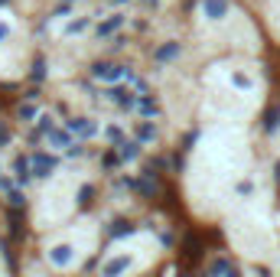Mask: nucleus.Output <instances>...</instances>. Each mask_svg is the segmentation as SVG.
<instances>
[{
	"mask_svg": "<svg viewBox=\"0 0 280 277\" xmlns=\"http://www.w3.org/2000/svg\"><path fill=\"white\" fill-rule=\"evenodd\" d=\"M52 127H56V121H52V114H39V117H36V130H39V134H43V137L49 134Z\"/></svg>",
	"mask_w": 280,
	"mask_h": 277,
	"instance_id": "aec40b11",
	"label": "nucleus"
},
{
	"mask_svg": "<svg viewBox=\"0 0 280 277\" xmlns=\"http://www.w3.org/2000/svg\"><path fill=\"white\" fill-rule=\"evenodd\" d=\"M127 267H131V261H127V258H111L105 267H101V277H121Z\"/></svg>",
	"mask_w": 280,
	"mask_h": 277,
	"instance_id": "9d476101",
	"label": "nucleus"
},
{
	"mask_svg": "<svg viewBox=\"0 0 280 277\" xmlns=\"http://www.w3.org/2000/svg\"><path fill=\"white\" fill-rule=\"evenodd\" d=\"M72 258H75V254H72V248H69V245H59V248H52V251H49V261H52L56 267L72 264Z\"/></svg>",
	"mask_w": 280,
	"mask_h": 277,
	"instance_id": "f8f14e48",
	"label": "nucleus"
},
{
	"mask_svg": "<svg viewBox=\"0 0 280 277\" xmlns=\"http://www.w3.org/2000/svg\"><path fill=\"white\" fill-rule=\"evenodd\" d=\"M13 186H17V179H7V176H0V189H4V192H10Z\"/></svg>",
	"mask_w": 280,
	"mask_h": 277,
	"instance_id": "a878e982",
	"label": "nucleus"
},
{
	"mask_svg": "<svg viewBox=\"0 0 280 277\" xmlns=\"http://www.w3.org/2000/svg\"><path fill=\"white\" fill-rule=\"evenodd\" d=\"M7 36H10V26H7V23H0V39H7Z\"/></svg>",
	"mask_w": 280,
	"mask_h": 277,
	"instance_id": "cd10ccee",
	"label": "nucleus"
},
{
	"mask_svg": "<svg viewBox=\"0 0 280 277\" xmlns=\"http://www.w3.org/2000/svg\"><path fill=\"white\" fill-rule=\"evenodd\" d=\"M124 20H127V17H121V13H111V17H108L105 23H98V30H95V33H98V39H105V36H111V33H118Z\"/></svg>",
	"mask_w": 280,
	"mask_h": 277,
	"instance_id": "6e6552de",
	"label": "nucleus"
},
{
	"mask_svg": "<svg viewBox=\"0 0 280 277\" xmlns=\"http://www.w3.org/2000/svg\"><path fill=\"white\" fill-rule=\"evenodd\" d=\"M0 176H4V173H0Z\"/></svg>",
	"mask_w": 280,
	"mask_h": 277,
	"instance_id": "2f4dec72",
	"label": "nucleus"
},
{
	"mask_svg": "<svg viewBox=\"0 0 280 277\" xmlns=\"http://www.w3.org/2000/svg\"><path fill=\"white\" fill-rule=\"evenodd\" d=\"M108 98H111L121 111H137V98H140V95L134 92L131 85H111V88H108Z\"/></svg>",
	"mask_w": 280,
	"mask_h": 277,
	"instance_id": "f257e3e1",
	"label": "nucleus"
},
{
	"mask_svg": "<svg viewBox=\"0 0 280 277\" xmlns=\"http://www.w3.org/2000/svg\"><path fill=\"white\" fill-rule=\"evenodd\" d=\"M30 160H33V176L36 179H49L59 170V157H52V154H33Z\"/></svg>",
	"mask_w": 280,
	"mask_h": 277,
	"instance_id": "f03ea898",
	"label": "nucleus"
},
{
	"mask_svg": "<svg viewBox=\"0 0 280 277\" xmlns=\"http://www.w3.org/2000/svg\"><path fill=\"white\" fill-rule=\"evenodd\" d=\"M124 235H134V225L131 222H114L111 225V238H124Z\"/></svg>",
	"mask_w": 280,
	"mask_h": 277,
	"instance_id": "6ab92c4d",
	"label": "nucleus"
},
{
	"mask_svg": "<svg viewBox=\"0 0 280 277\" xmlns=\"http://www.w3.org/2000/svg\"><path fill=\"white\" fill-rule=\"evenodd\" d=\"M91 75H95V79H101V82H118V79H127L131 68H127V65H108V62H98V65L91 68Z\"/></svg>",
	"mask_w": 280,
	"mask_h": 277,
	"instance_id": "7ed1b4c3",
	"label": "nucleus"
},
{
	"mask_svg": "<svg viewBox=\"0 0 280 277\" xmlns=\"http://www.w3.org/2000/svg\"><path fill=\"white\" fill-rule=\"evenodd\" d=\"M134 141H140V144H153L156 141V127L150 121H140L137 127H134Z\"/></svg>",
	"mask_w": 280,
	"mask_h": 277,
	"instance_id": "ddd939ff",
	"label": "nucleus"
},
{
	"mask_svg": "<svg viewBox=\"0 0 280 277\" xmlns=\"http://www.w3.org/2000/svg\"><path fill=\"white\" fill-rule=\"evenodd\" d=\"M7 141H10V130H7V127H4V124H0V147H4V144H7Z\"/></svg>",
	"mask_w": 280,
	"mask_h": 277,
	"instance_id": "bb28decb",
	"label": "nucleus"
},
{
	"mask_svg": "<svg viewBox=\"0 0 280 277\" xmlns=\"http://www.w3.org/2000/svg\"><path fill=\"white\" fill-rule=\"evenodd\" d=\"M118 163H124V160H121V157L114 154V150H111V154H105V166H108V170H114Z\"/></svg>",
	"mask_w": 280,
	"mask_h": 277,
	"instance_id": "5701e85b",
	"label": "nucleus"
},
{
	"mask_svg": "<svg viewBox=\"0 0 280 277\" xmlns=\"http://www.w3.org/2000/svg\"><path fill=\"white\" fill-rule=\"evenodd\" d=\"M179 55V43H166V46H160V49L153 52V59L156 62H169V59H176Z\"/></svg>",
	"mask_w": 280,
	"mask_h": 277,
	"instance_id": "4468645a",
	"label": "nucleus"
},
{
	"mask_svg": "<svg viewBox=\"0 0 280 277\" xmlns=\"http://www.w3.org/2000/svg\"><path fill=\"white\" fill-rule=\"evenodd\" d=\"M91 192H95V189H91V186L85 183V186H81V189H78V202H81V205H88V202H91Z\"/></svg>",
	"mask_w": 280,
	"mask_h": 277,
	"instance_id": "4be33fe9",
	"label": "nucleus"
},
{
	"mask_svg": "<svg viewBox=\"0 0 280 277\" xmlns=\"http://www.w3.org/2000/svg\"><path fill=\"white\" fill-rule=\"evenodd\" d=\"M13 179H17V186L26 189V183L33 179V160L30 157H17V160H13Z\"/></svg>",
	"mask_w": 280,
	"mask_h": 277,
	"instance_id": "39448f33",
	"label": "nucleus"
},
{
	"mask_svg": "<svg viewBox=\"0 0 280 277\" xmlns=\"http://www.w3.org/2000/svg\"><path fill=\"white\" fill-rule=\"evenodd\" d=\"M101 137H105V141H111V144H121V141H124V130H121L118 124H111V127L101 130Z\"/></svg>",
	"mask_w": 280,
	"mask_h": 277,
	"instance_id": "a211bd4d",
	"label": "nucleus"
},
{
	"mask_svg": "<svg viewBox=\"0 0 280 277\" xmlns=\"http://www.w3.org/2000/svg\"><path fill=\"white\" fill-rule=\"evenodd\" d=\"M69 137H72L69 130H62V127H52L49 134H46V141H49V147H56V150H65V147L72 144Z\"/></svg>",
	"mask_w": 280,
	"mask_h": 277,
	"instance_id": "9b49d317",
	"label": "nucleus"
},
{
	"mask_svg": "<svg viewBox=\"0 0 280 277\" xmlns=\"http://www.w3.org/2000/svg\"><path fill=\"white\" fill-rule=\"evenodd\" d=\"M118 157H121L124 163L137 160V157H140V141H127V137H124V141L118 144Z\"/></svg>",
	"mask_w": 280,
	"mask_h": 277,
	"instance_id": "1a4fd4ad",
	"label": "nucleus"
},
{
	"mask_svg": "<svg viewBox=\"0 0 280 277\" xmlns=\"http://www.w3.org/2000/svg\"><path fill=\"white\" fill-rule=\"evenodd\" d=\"M4 4H7V0H0V7H4Z\"/></svg>",
	"mask_w": 280,
	"mask_h": 277,
	"instance_id": "c756f323",
	"label": "nucleus"
},
{
	"mask_svg": "<svg viewBox=\"0 0 280 277\" xmlns=\"http://www.w3.org/2000/svg\"><path fill=\"white\" fill-rule=\"evenodd\" d=\"M65 154H69V157H81V154H85V147H81V144H69Z\"/></svg>",
	"mask_w": 280,
	"mask_h": 277,
	"instance_id": "b1692460",
	"label": "nucleus"
},
{
	"mask_svg": "<svg viewBox=\"0 0 280 277\" xmlns=\"http://www.w3.org/2000/svg\"><path fill=\"white\" fill-rule=\"evenodd\" d=\"M231 82H235L238 88H248V85H251V82H248V75H241V72H238V75H231Z\"/></svg>",
	"mask_w": 280,
	"mask_h": 277,
	"instance_id": "393cba45",
	"label": "nucleus"
},
{
	"mask_svg": "<svg viewBox=\"0 0 280 277\" xmlns=\"http://www.w3.org/2000/svg\"><path fill=\"white\" fill-rule=\"evenodd\" d=\"M17 117H20V121H36L39 111H36V105H33V101H23V105L17 108Z\"/></svg>",
	"mask_w": 280,
	"mask_h": 277,
	"instance_id": "dca6fc26",
	"label": "nucleus"
},
{
	"mask_svg": "<svg viewBox=\"0 0 280 277\" xmlns=\"http://www.w3.org/2000/svg\"><path fill=\"white\" fill-rule=\"evenodd\" d=\"M65 130H69V134H75V137H95L98 134V124L91 121V117H69V121H65Z\"/></svg>",
	"mask_w": 280,
	"mask_h": 277,
	"instance_id": "20e7f679",
	"label": "nucleus"
},
{
	"mask_svg": "<svg viewBox=\"0 0 280 277\" xmlns=\"http://www.w3.org/2000/svg\"><path fill=\"white\" fill-rule=\"evenodd\" d=\"M118 4H127V0H118Z\"/></svg>",
	"mask_w": 280,
	"mask_h": 277,
	"instance_id": "7c9ffc66",
	"label": "nucleus"
},
{
	"mask_svg": "<svg viewBox=\"0 0 280 277\" xmlns=\"http://www.w3.org/2000/svg\"><path fill=\"white\" fill-rule=\"evenodd\" d=\"M137 111L143 117H160V101L147 92V95H140V98H137Z\"/></svg>",
	"mask_w": 280,
	"mask_h": 277,
	"instance_id": "0eeeda50",
	"label": "nucleus"
},
{
	"mask_svg": "<svg viewBox=\"0 0 280 277\" xmlns=\"http://www.w3.org/2000/svg\"><path fill=\"white\" fill-rule=\"evenodd\" d=\"M7 202H10V209H23V205H26L23 189H20V186H13V189L7 192Z\"/></svg>",
	"mask_w": 280,
	"mask_h": 277,
	"instance_id": "f3484780",
	"label": "nucleus"
},
{
	"mask_svg": "<svg viewBox=\"0 0 280 277\" xmlns=\"http://www.w3.org/2000/svg\"><path fill=\"white\" fill-rule=\"evenodd\" d=\"M202 13L209 20H222L228 13V0H202Z\"/></svg>",
	"mask_w": 280,
	"mask_h": 277,
	"instance_id": "423d86ee",
	"label": "nucleus"
},
{
	"mask_svg": "<svg viewBox=\"0 0 280 277\" xmlns=\"http://www.w3.org/2000/svg\"><path fill=\"white\" fill-rule=\"evenodd\" d=\"M143 4H147V7H160V0H143Z\"/></svg>",
	"mask_w": 280,
	"mask_h": 277,
	"instance_id": "c85d7f7f",
	"label": "nucleus"
},
{
	"mask_svg": "<svg viewBox=\"0 0 280 277\" xmlns=\"http://www.w3.org/2000/svg\"><path fill=\"white\" fill-rule=\"evenodd\" d=\"M88 26H91V17H78V20H72V23L65 26V36H75V33H85Z\"/></svg>",
	"mask_w": 280,
	"mask_h": 277,
	"instance_id": "2eb2a0df",
	"label": "nucleus"
},
{
	"mask_svg": "<svg viewBox=\"0 0 280 277\" xmlns=\"http://www.w3.org/2000/svg\"><path fill=\"white\" fill-rule=\"evenodd\" d=\"M46 79V62L36 59V65H33V82H43Z\"/></svg>",
	"mask_w": 280,
	"mask_h": 277,
	"instance_id": "412c9836",
	"label": "nucleus"
}]
</instances>
